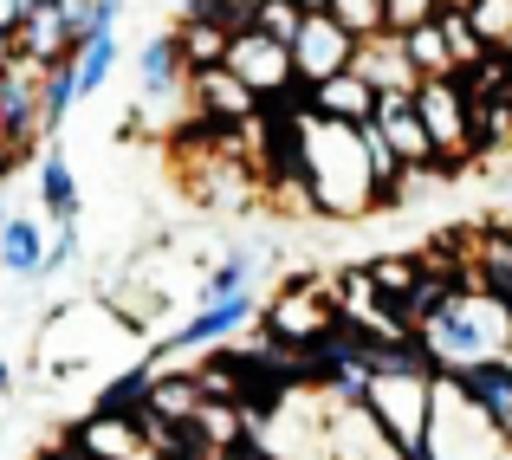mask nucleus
I'll return each instance as SVG.
<instances>
[{"mask_svg":"<svg viewBox=\"0 0 512 460\" xmlns=\"http://www.w3.org/2000/svg\"><path fill=\"white\" fill-rule=\"evenodd\" d=\"M292 156H299V188L312 201V214L325 221H363V214L389 208L383 182L363 150V124L344 117H318L305 104V91H292Z\"/></svg>","mask_w":512,"mask_h":460,"instance_id":"f257e3e1","label":"nucleus"},{"mask_svg":"<svg viewBox=\"0 0 512 460\" xmlns=\"http://www.w3.org/2000/svg\"><path fill=\"white\" fill-rule=\"evenodd\" d=\"M415 337H422V350H428L435 370H461V363H480V357H506L512 350V299L493 292V286H480V279H454L448 299L415 324Z\"/></svg>","mask_w":512,"mask_h":460,"instance_id":"f03ea898","label":"nucleus"},{"mask_svg":"<svg viewBox=\"0 0 512 460\" xmlns=\"http://www.w3.org/2000/svg\"><path fill=\"white\" fill-rule=\"evenodd\" d=\"M415 460H512V435L474 402L454 370H435V402H428V435Z\"/></svg>","mask_w":512,"mask_h":460,"instance_id":"7ed1b4c3","label":"nucleus"},{"mask_svg":"<svg viewBox=\"0 0 512 460\" xmlns=\"http://www.w3.org/2000/svg\"><path fill=\"white\" fill-rule=\"evenodd\" d=\"M325 331H338V292H331V273H292L260 311V337H273V344L292 350V357L312 350Z\"/></svg>","mask_w":512,"mask_h":460,"instance_id":"20e7f679","label":"nucleus"},{"mask_svg":"<svg viewBox=\"0 0 512 460\" xmlns=\"http://www.w3.org/2000/svg\"><path fill=\"white\" fill-rule=\"evenodd\" d=\"M415 111H422L428 143H435L441 162H467L474 156V91H467L461 72L415 78Z\"/></svg>","mask_w":512,"mask_h":460,"instance_id":"39448f33","label":"nucleus"},{"mask_svg":"<svg viewBox=\"0 0 512 460\" xmlns=\"http://www.w3.org/2000/svg\"><path fill=\"white\" fill-rule=\"evenodd\" d=\"M221 65H227V72H234L260 104H273V98H286V91H299V72H292V46H286V39H273V33H260L253 20L227 33Z\"/></svg>","mask_w":512,"mask_h":460,"instance_id":"423d86ee","label":"nucleus"},{"mask_svg":"<svg viewBox=\"0 0 512 460\" xmlns=\"http://www.w3.org/2000/svg\"><path fill=\"white\" fill-rule=\"evenodd\" d=\"M65 441H72L85 460H169L163 441L143 428L137 409H91Z\"/></svg>","mask_w":512,"mask_h":460,"instance_id":"0eeeda50","label":"nucleus"},{"mask_svg":"<svg viewBox=\"0 0 512 460\" xmlns=\"http://www.w3.org/2000/svg\"><path fill=\"white\" fill-rule=\"evenodd\" d=\"M188 117L214 130H247L260 117V98L227 65H201V72H188Z\"/></svg>","mask_w":512,"mask_h":460,"instance_id":"6e6552de","label":"nucleus"},{"mask_svg":"<svg viewBox=\"0 0 512 460\" xmlns=\"http://www.w3.org/2000/svg\"><path fill=\"white\" fill-rule=\"evenodd\" d=\"M350 52H357V33L338 26V13H305L299 33H292V72H299V85H318V78L344 72Z\"/></svg>","mask_w":512,"mask_h":460,"instance_id":"1a4fd4ad","label":"nucleus"},{"mask_svg":"<svg viewBox=\"0 0 512 460\" xmlns=\"http://www.w3.org/2000/svg\"><path fill=\"white\" fill-rule=\"evenodd\" d=\"M247 318H253V292H234V299H201V305H195V318L175 324L163 344H156V357H182V350H214V344H227V337L247 331Z\"/></svg>","mask_w":512,"mask_h":460,"instance_id":"9d476101","label":"nucleus"},{"mask_svg":"<svg viewBox=\"0 0 512 460\" xmlns=\"http://www.w3.org/2000/svg\"><path fill=\"white\" fill-rule=\"evenodd\" d=\"M370 124L389 137V150H396L409 169H435V143H428V124H422V111H415V91H376V111H370Z\"/></svg>","mask_w":512,"mask_h":460,"instance_id":"9b49d317","label":"nucleus"},{"mask_svg":"<svg viewBox=\"0 0 512 460\" xmlns=\"http://www.w3.org/2000/svg\"><path fill=\"white\" fill-rule=\"evenodd\" d=\"M137 98H143V104H175V98H188V65H182L175 33H150V39L137 46Z\"/></svg>","mask_w":512,"mask_h":460,"instance_id":"f8f14e48","label":"nucleus"},{"mask_svg":"<svg viewBox=\"0 0 512 460\" xmlns=\"http://www.w3.org/2000/svg\"><path fill=\"white\" fill-rule=\"evenodd\" d=\"M350 72H363L376 91H415V65H409V46H402V33H370L357 39V52H350Z\"/></svg>","mask_w":512,"mask_h":460,"instance_id":"ddd939ff","label":"nucleus"},{"mask_svg":"<svg viewBox=\"0 0 512 460\" xmlns=\"http://www.w3.org/2000/svg\"><path fill=\"white\" fill-rule=\"evenodd\" d=\"M305 91V104H312L318 117H344V124H370V111H376V85L363 72H331V78H318V85H299Z\"/></svg>","mask_w":512,"mask_h":460,"instance_id":"4468645a","label":"nucleus"},{"mask_svg":"<svg viewBox=\"0 0 512 460\" xmlns=\"http://www.w3.org/2000/svg\"><path fill=\"white\" fill-rule=\"evenodd\" d=\"M46 266V227L33 214H0V279H39Z\"/></svg>","mask_w":512,"mask_h":460,"instance_id":"2eb2a0df","label":"nucleus"},{"mask_svg":"<svg viewBox=\"0 0 512 460\" xmlns=\"http://www.w3.org/2000/svg\"><path fill=\"white\" fill-rule=\"evenodd\" d=\"M33 188H39V208H46L52 221H78L85 195H78V175H72V156H65V150L39 156V175H33Z\"/></svg>","mask_w":512,"mask_h":460,"instance_id":"dca6fc26","label":"nucleus"},{"mask_svg":"<svg viewBox=\"0 0 512 460\" xmlns=\"http://www.w3.org/2000/svg\"><path fill=\"white\" fill-rule=\"evenodd\" d=\"M78 98H85V91H78V65H72V52H65V59H52L46 78H39V130H59Z\"/></svg>","mask_w":512,"mask_h":460,"instance_id":"f3484780","label":"nucleus"},{"mask_svg":"<svg viewBox=\"0 0 512 460\" xmlns=\"http://www.w3.org/2000/svg\"><path fill=\"white\" fill-rule=\"evenodd\" d=\"M169 33H175V46H182V65H188V72H201V65H221L227 33H234V26H227V20H175Z\"/></svg>","mask_w":512,"mask_h":460,"instance_id":"a211bd4d","label":"nucleus"},{"mask_svg":"<svg viewBox=\"0 0 512 460\" xmlns=\"http://www.w3.org/2000/svg\"><path fill=\"white\" fill-rule=\"evenodd\" d=\"M72 65H78V91H85V98L104 91V78L124 65V39H117V26H111V33H91L85 46L72 52Z\"/></svg>","mask_w":512,"mask_h":460,"instance_id":"6ab92c4d","label":"nucleus"},{"mask_svg":"<svg viewBox=\"0 0 512 460\" xmlns=\"http://www.w3.org/2000/svg\"><path fill=\"white\" fill-rule=\"evenodd\" d=\"M266 247H234L208 279H201V299H234V292H253V273H260Z\"/></svg>","mask_w":512,"mask_h":460,"instance_id":"aec40b11","label":"nucleus"},{"mask_svg":"<svg viewBox=\"0 0 512 460\" xmlns=\"http://www.w3.org/2000/svg\"><path fill=\"white\" fill-rule=\"evenodd\" d=\"M402 46H409V65L422 78H435V72H454V52H448V33H441V20H422V26H409L402 33Z\"/></svg>","mask_w":512,"mask_h":460,"instance_id":"412c9836","label":"nucleus"},{"mask_svg":"<svg viewBox=\"0 0 512 460\" xmlns=\"http://www.w3.org/2000/svg\"><path fill=\"white\" fill-rule=\"evenodd\" d=\"M363 273H370V286H376V292H389V299L402 305V299L415 292V279L428 273V260H409V253H383V260H370Z\"/></svg>","mask_w":512,"mask_h":460,"instance_id":"4be33fe9","label":"nucleus"},{"mask_svg":"<svg viewBox=\"0 0 512 460\" xmlns=\"http://www.w3.org/2000/svg\"><path fill=\"white\" fill-rule=\"evenodd\" d=\"M487 52H512V0H461Z\"/></svg>","mask_w":512,"mask_h":460,"instance_id":"5701e85b","label":"nucleus"},{"mask_svg":"<svg viewBox=\"0 0 512 460\" xmlns=\"http://www.w3.org/2000/svg\"><path fill=\"white\" fill-rule=\"evenodd\" d=\"M435 20H441V33H448L454 72H467V65H474L480 52H487V46H480V33H474V20H467V7H454V0H441V13H435Z\"/></svg>","mask_w":512,"mask_h":460,"instance_id":"b1692460","label":"nucleus"},{"mask_svg":"<svg viewBox=\"0 0 512 460\" xmlns=\"http://www.w3.org/2000/svg\"><path fill=\"white\" fill-rule=\"evenodd\" d=\"M299 20H305L299 0H260V7H253V26L273 33V39H286V46H292V33H299Z\"/></svg>","mask_w":512,"mask_h":460,"instance_id":"393cba45","label":"nucleus"},{"mask_svg":"<svg viewBox=\"0 0 512 460\" xmlns=\"http://www.w3.org/2000/svg\"><path fill=\"white\" fill-rule=\"evenodd\" d=\"M150 376H156V363H137V370H124L111 389H98V409H137L143 389H150Z\"/></svg>","mask_w":512,"mask_h":460,"instance_id":"a878e982","label":"nucleus"},{"mask_svg":"<svg viewBox=\"0 0 512 460\" xmlns=\"http://www.w3.org/2000/svg\"><path fill=\"white\" fill-rule=\"evenodd\" d=\"M331 13H338V26H350L357 39L389 33V26H383V0H331Z\"/></svg>","mask_w":512,"mask_h":460,"instance_id":"bb28decb","label":"nucleus"},{"mask_svg":"<svg viewBox=\"0 0 512 460\" xmlns=\"http://www.w3.org/2000/svg\"><path fill=\"white\" fill-rule=\"evenodd\" d=\"M435 13H441V0H383V26L389 33H409V26L435 20Z\"/></svg>","mask_w":512,"mask_h":460,"instance_id":"cd10ccee","label":"nucleus"},{"mask_svg":"<svg viewBox=\"0 0 512 460\" xmlns=\"http://www.w3.org/2000/svg\"><path fill=\"white\" fill-rule=\"evenodd\" d=\"M33 7H39V0H0V52L13 46V33H20V20H26Z\"/></svg>","mask_w":512,"mask_h":460,"instance_id":"c85d7f7f","label":"nucleus"},{"mask_svg":"<svg viewBox=\"0 0 512 460\" xmlns=\"http://www.w3.org/2000/svg\"><path fill=\"white\" fill-rule=\"evenodd\" d=\"M214 460H273L260 448V441H240V448H227V454H214Z\"/></svg>","mask_w":512,"mask_h":460,"instance_id":"c756f323","label":"nucleus"},{"mask_svg":"<svg viewBox=\"0 0 512 460\" xmlns=\"http://www.w3.org/2000/svg\"><path fill=\"white\" fill-rule=\"evenodd\" d=\"M13 389V363H7V350H0V396Z\"/></svg>","mask_w":512,"mask_h":460,"instance_id":"7c9ffc66","label":"nucleus"},{"mask_svg":"<svg viewBox=\"0 0 512 460\" xmlns=\"http://www.w3.org/2000/svg\"><path fill=\"white\" fill-rule=\"evenodd\" d=\"M299 7H305V13H325V7H331V0H299Z\"/></svg>","mask_w":512,"mask_h":460,"instance_id":"2f4dec72","label":"nucleus"},{"mask_svg":"<svg viewBox=\"0 0 512 460\" xmlns=\"http://www.w3.org/2000/svg\"><path fill=\"white\" fill-rule=\"evenodd\" d=\"M234 7H247V20H253V7H260V0H234Z\"/></svg>","mask_w":512,"mask_h":460,"instance_id":"473e14b6","label":"nucleus"},{"mask_svg":"<svg viewBox=\"0 0 512 460\" xmlns=\"http://www.w3.org/2000/svg\"><path fill=\"white\" fill-rule=\"evenodd\" d=\"M0 448H7V428H0Z\"/></svg>","mask_w":512,"mask_h":460,"instance_id":"72a5a7b5","label":"nucleus"},{"mask_svg":"<svg viewBox=\"0 0 512 460\" xmlns=\"http://www.w3.org/2000/svg\"><path fill=\"white\" fill-rule=\"evenodd\" d=\"M169 460H182V454H169Z\"/></svg>","mask_w":512,"mask_h":460,"instance_id":"f704fd0d","label":"nucleus"}]
</instances>
